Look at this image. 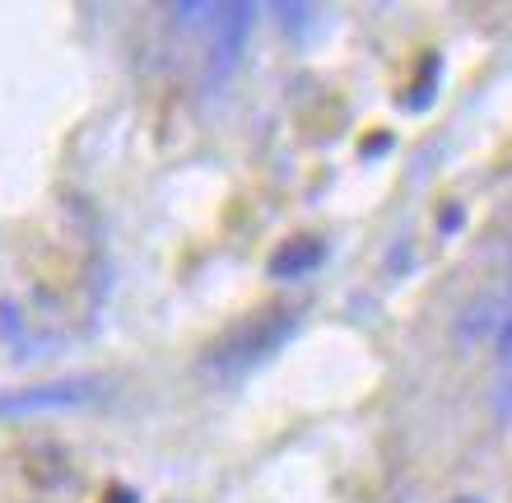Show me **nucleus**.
Listing matches in <instances>:
<instances>
[{
	"label": "nucleus",
	"instance_id": "obj_1",
	"mask_svg": "<svg viewBox=\"0 0 512 503\" xmlns=\"http://www.w3.org/2000/svg\"><path fill=\"white\" fill-rule=\"evenodd\" d=\"M289 331H294V313H284V308L261 313V317L243 322V327H233L229 336L219 340V354L210 359V364L215 368H247V364H256V359H266Z\"/></svg>",
	"mask_w": 512,
	"mask_h": 503
},
{
	"label": "nucleus",
	"instance_id": "obj_2",
	"mask_svg": "<svg viewBox=\"0 0 512 503\" xmlns=\"http://www.w3.org/2000/svg\"><path fill=\"white\" fill-rule=\"evenodd\" d=\"M103 396V382L98 378H66V382H42V387H28V392H10L0 396V420L10 415H33V410H70V406H89Z\"/></svg>",
	"mask_w": 512,
	"mask_h": 503
},
{
	"label": "nucleus",
	"instance_id": "obj_3",
	"mask_svg": "<svg viewBox=\"0 0 512 503\" xmlns=\"http://www.w3.org/2000/svg\"><path fill=\"white\" fill-rule=\"evenodd\" d=\"M252 19L256 10L252 5H219L215 14V52H210V61H215V75H229L233 66H238V56H243L247 38H252Z\"/></svg>",
	"mask_w": 512,
	"mask_h": 503
},
{
	"label": "nucleus",
	"instance_id": "obj_4",
	"mask_svg": "<svg viewBox=\"0 0 512 503\" xmlns=\"http://www.w3.org/2000/svg\"><path fill=\"white\" fill-rule=\"evenodd\" d=\"M322 261V238H289V243L270 257V275H280V280H294V275L312 271Z\"/></svg>",
	"mask_w": 512,
	"mask_h": 503
},
{
	"label": "nucleus",
	"instance_id": "obj_5",
	"mask_svg": "<svg viewBox=\"0 0 512 503\" xmlns=\"http://www.w3.org/2000/svg\"><path fill=\"white\" fill-rule=\"evenodd\" d=\"M461 503H480V499H461Z\"/></svg>",
	"mask_w": 512,
	"mask_h": 503
}]
</instances>
